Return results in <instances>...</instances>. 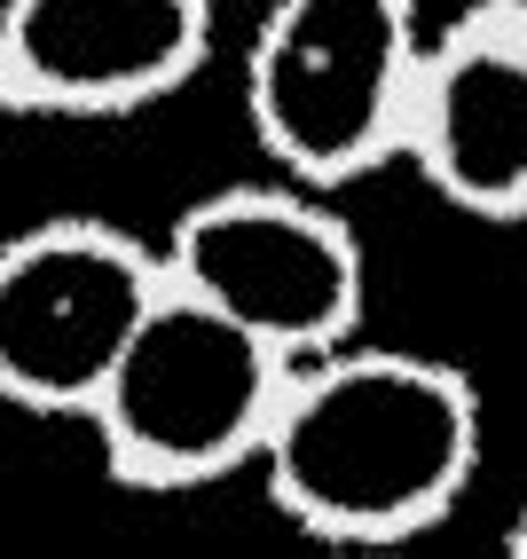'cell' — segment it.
<instances>
[{
	"label": "cell",
	"instance_id": "1",
	"mask_svg": "<svg viewBox=\"0 0 527 559\" xmlns=\"http://www.w3.org/2000/svg\"><path fill=\"white\" fill-rule=\"evenodd\" d=\"M480 450V386L457 362L347 340L284 370L252 473L291 528L323 544H409L465 504Z\"/></svg>",
	"mask_w": 527,
	"mask_h": 559
},
{
	"label": "cell",
	"instance_id": "5",
	"mask_svg": "<svg viewBox=\"0 0 527 559\" xmlns=\"http://www.w3.org/2000/svg\"><path fill=\"white\" fill-rule=\"evenodd\" d=\"M158 292V245L103 213H48L0 237V402L32 418H87Z\"/></svg>",
	"mask_w": 527,
	"mask_h": 559
},
{
	"label": "cell",
	"instance_id": "2",
	"mask_svg": "<svg viewBox=\"0 0 527 559\" xmlns=\"http://www.w3.org/2000/svg\"><path fill=\"white\" fill-rule=\"evenodd\" d=\"M284 355L260 347L252 331L213 316L190 292H158L134 340L119 347L110 379L87 402V433L103 450V473L142 497H181L205 480H229L260 465L276 394H284Z\"/></svg>",
	"mask_w": 527,
	"mask_h": 559
},
{
	"label": "cell",
	"instance_id": "8",
	"mask_svg": "<svg viewBox=\"0 0 527 559\" xmlns=\"http://www.w3.org/2000/svg\"><path fill=\"white\" fill-rule=\"evenodd\" d=\"M504 551H512V559H527V497H519V512H512V528H504Z\"/></svg>",
	"mask_w": 527,
	"mask_h": 559
},
{
	"label": "cell",
	"instance_id": "4",
	"mask_svg": "<svg viewBox=\"0 0 527 559\" xmlns=\"http://www.w3.org/2000/svg\"><path fill=\"white\" fill-rule=\"evenodd\" d=\"M158 269L173 292L229 316L284 362L362 340V300H370L362 237L331 205V190H308L291 174L229 181V190L181 205L158 237Z\"/></svg>",
	"mask_w": 527,
	"mask_h": 559
},
{
	"label": "cell",
	"instance_id": "3",
	"mask_svg": "<svg viewBox=\"0 0 527 559\" xmlns=\"http://www.w3.org/2000/svg\"><path fill=\"white\" fill-rule=\"evenodd\" d=\"M418 56V0H260L244 48V127L268 174L347 190L394 166Z\"/></svg>",
	"mask_w": 527,
	"mask_h": 559
},
{
	"label": "cell",
	"instance_id": "7",
	"mask_svg": "<svg viewBox=\"0 0 527 559\" xmlns=\"http://www.w3.org/2000/svg\"><path fill=\"white\" fill-rule=\"evenodd\" d=\"M394 158L472 221H527V0H472L426 32Z\"/></svg>",
	"mask_w": 527,
	"mask_h": 559
},
{
	"label": "cell",
	"instance_id": "9",
	"mask_svg": "<svg viewBox=\"0 0 527 559\" xmlns=\"http://www.w3.org/2000/svg\"><path fill=\"white\" fill-rule=\"evenodd\" d=\"M213 9H220V0H213Z\"/></svg>",
	"mask_w": 527,
	"mask_h": 559
},
{
	"label": "cell",
	"instance_id": "6",
	"mask_svg": "<svg viewBox=\"0 0 527 559\" xmlns=\"http://www.w3.org/2000/svg\"><path fill=\"white\" fill-rule=\"evenodd\" d=\"M213 56V0H0V110L110 127L173 103Z\"/></svg>",
	"mask_w": 527,
	"mask_h": 559
}]
</instances>
